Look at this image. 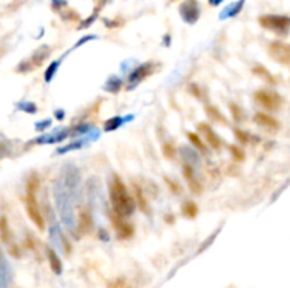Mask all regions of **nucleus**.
Instances as JSON below:
<instances>
[{"instance_id":"28","label":"nucleus","mask_w":290,"mask_h":288,"mask_svg":"<svg viewBox=\"0 0 290 288\" xmlns=\"http://www.w3.org/2000/svg\"><path fill=\"white\" fill-rule=\"evenodd\" d=\"M84 140H79V141H75V143H71L70 146H66V147H63V149L58 150V153H66V151H71V150L75 149H81L82 146H84Z\"/></svg>"},{"instance_id":"26","label":"nucleus","mask_w":290,"mask_h":288,"mask_svg":"<svg viewBox=\"0 0 290 288\" xmlns=\"http://www.w3.org/2000/svg\"><path fill=\"white\" fill-rule=\"evenodd\" d=\"M163 154H164L166 158L173 160V158L176 157V149H174V146L171 143H164L163 144Z\"/></svg>"},{"instance_id":"14","label":"nucleus","mask_w":290,"mask_h":288,"mask_svg":"<svg viewBox=\"0 0 290 288\" xmlns=\"http://www.w3.org/2000/svg\"><path fill=\"white\" fill-rule=\"evenodd\" d=\"M243 3H245V0L234 1L232 4H229V6H228L222 13H221L219 19L224 20V19H228V17H235V16H236V14H239V11L242 10Z\"/></svg>"},{"instance_id":"4","label":"nucleus","mask_w":290,"mask_h":288,"mask_svg":"<svg viewBox=\"0 0 290 288\" xmlns=\"http://www.w3.org/2000/svg\"><path fill=\"white\" fill-rule=\"evenodd\" d=\"M269 56L278 64L290 68V44L282 41H272L269 44Z\"/></svg>"},{"instance_id":"24","label":"nucleus","mask_w":290,"mask_h":288,"mask_svg":"<svg viewBox=\"0 0 290 288\" xmlns=\"http://www.w3.org/2000/svg\"><path fill=\"white\" fill-rule=\"evenodd\" d=\"M58 66H60V61H54V62H51V64H50V66L46 69V74H44V79H46V82H51V79L56 76V72H57V69H58Z\"/></svg>"},{"instance_id":"1","label":"nucleus","mask_w":290,"mask_h":288,"mask_svg":"<svg viewBox=\"0 0 290 288\" xmlns=\"http://www.w3.org/2000/svg\"><path fill=\"white\" fill-rule=\"evenodd\" d=\"M109 196L112 202L113 212L121 215L123 218H128L135 212L136 201L132 198L126 189V185L122 182V179L118 175H113L109 182Z\"/></svg>"},{"instance_id":"30","label":"nucleus","mask_w":290,"mask_h":288,"mask_svg":"<svg viewBox=\"0 0 290 288\" xmlns=\"http://www.w3.org/2000/svg\"><path fill=\"white\" fill-rule=\"evenodd\" d=\"M229 109H231V112H232V116H234L235 120L239 121L241 119H242V112H241V109H239V106H236L235 103H231V105H229Z\"/></svg>"},{"instance_id":"11","label":"nucleus","mask_w":290,"mask_h":288,"mask_svg":"<svg viewBox=\"0 0 290 288\" xmlns=\"http://www.w3.org/2000/svg\"><path fill=\"white\" fill-rule=\"evenodd\" d=\"M48 56H50V48H48V47H41V48H38L37 51L33 54V57H31L28 61L23 62V64H24V65H28L27 71H30V69H33V68H37V66L41 65V64L47 59Z\"/></svg>"},{"instance_id":"13","label":"nucleus","mask_w":290,"mask_h":288,"mask_svg":"<svg viewBox=\"0 0 290 288\" xmlns=\"http://www.w3.org/2000/svg\"><path fill=\"white\" fill-rule=\"evenodd\" d=\"M198 129L203 131V134H204V137L208 141V144L213 147V149L218 150L221 147V140L219 137L216 134V131L213 130V127L208 124V123H201V124H198Z\"/></svg>"},{"instance_id":"35","label":"nucleus","mask_w":290,"mask_h":288,"mask_svg":"<svg viewBox=\"0 0 290 288\" xmlns=\"http://www.w3.org/2000/svg\"><path fill=\"white\" fill-rule=\"evenodd\" d=\"M208 1H210L211 6H219L224 0H208Z\"/></svg>"},{"instance_id":"16","label":"nucleus","mask_w":290,"mask_h":288,"mask_svg":"<svg viewBox=\"0 0 290 288\" xmlns=\"http://www.w3.org/2000/svg\"><path fill=\"white\" fill-rule=\"evenodd\" d=\"M133 194H135L136 204L139 205V208L143 212H146L147 211V201H146V198L143 195V189L138 184H135V182H133Z\"/></svg>"},{"instance_id":"25","label":"nucleus","mask_w":290,"mask_h":288,"mask_svg":"<svg viewBox=\"0 0 290 288\" xmlns=\"http://www.w3.org/2000/svg\"><path fill=\"white\" fill-rule=\"evenodd\" d=\"M235 137L238 139V141L241 143V144H248L249 141H251V134H248L246 131L239 130V129H235Z\"/></svg>"},{"instance_id":"33","label":"nucleus","mask_w":290,"mask_h":288,"mask_svg":"<svg viewBox=\"0 0 290 288\" xmlns=\"http://www.w3.org/2000/svg\"><path fill=\"white\" fill-rule=\"evenodd\" d=\"M166 181L169 182L170 185L173 186V191H174V192H178V191L181 189V188H180V186H178L177 184H176V182H173V181H170V179H167V178H166Z\"/></svg>"},{"instance_id":"8","label":"nucleus","mask_w":290,"mask_h":288,"mask_svg":"<svg viewBox=\"0 0 290 288\" xmlns=\"http://www.w3.org/2000/svg\"><path fill=\"white\" fill-rule=\"evenodd\" d=\"M154 69V65L151 62H147V64H142L138 68H135L133 71L129 75V89H132L133 86L139 85L145 79L147 78Z\"/></svg>"},{"instance_id":"17","label":"nucleus","mask_w":290,"mask_h":288,"mask_svg":"<svg viewBox=\"0 0 290 288\" xmlns=\"http://www.w3.org/2000/svg\"><path fill=\"white\" fill-rule=\"evenodd\" d=\"M0 239H1V242L4 243H9L10 239H11V232H10L9 222H7L6 216L0 218Z\"/></svg>"},{"instance_id":"2","label":"nucleus","mask_w":290,"mask_h":288,"mask_svg":"<svg viewBox=\"0 0 290 288\" xmlns=\"http://www.w3.org/2000/svg\"><path fill=\"white\" fill-rule=\"evenodd\" d=\"M259 24L265 30L276 33L279 36H286L290 30V17L282 14H263L259 19Z\"/></svg>"},{"instance_id":"15","label":"nucleus","mask_w":290,"mask_h":288,"mask_svg":"<svg viewBox=\"0 0 290 288\" xmlns=\"http://www.w3.org/2000/svg\"><path fill=\"white\" fill-rule=\"evenodd\" d=\"M47 256L51 270H53L56 274H61V271H63V264H61V260H60V257H58V254L56 253V250H53L51 247H48Z\"/></svg>"},{"instance_id":"20","label":"nucleus","mask_w":290,"mask_h":288,"mask_svg":"<svg viewBox=\"0 0 290 288\" xmlns=\"http://www.w3.org/2000/svg\"><path fill=\"white\" fill-rule=\"evenodd\" d=\"M183 214L186 215L187 218H196L197 214H198V208H197V205L193 202V201H186L184 204H183Z\"/></svg>"},{"instance_id":"18","label":"nucleus","mask_w":290,"mask_h":288,"mask_svg":"<svg viewBox=\"0 0 290 288\" xmlns=\"http://www.w3.org/2000/svg\"><path fill=\"white\" fill-rule=\"evenodd\" d=\"M206 113L208 115V117H210L211 120L218 121V123H221V124H226V119L224 117V115L218 111V108H216V106H207Z\"/></svg>"},{"instance_id":"34","label":"nucleus","mask_w":290,"mask_h":288,"mask_svg":"<svg viewBox=\"0 0 290 288\" xmlns=\"http://www.w3.org/2000/svg\"><path fill=\"white\" fill-rule=\"evenodd\" d=\"M92 38H95V36H86V37L82 38V40H81V41H79V43H78V44H76V46H75V47L82 46V44H84L85 41H89V40H92Z\"/></svg>"},{"instance_id":"19","label":"nucleus","mask_w":290,"mask_h":288,"mask_svg":"<svg viewBox=\"0 0 290 288\" xmlns=\"http://www.w3.org/2000/svg\"><path fill=\"white\" fill-rule=\"evenodd\" d=\"M253 74L258 75V76H261V78H263L265 81H268V82H271V84H276V79L273 78V75L265 68V66L262 65H256L255 68L252 69Z\"/></svg>"},{"instance_id":"29","label":"nucleus","mask_w":290,"mask_h":288,"mask_svg":"<svg viewBox=\"0 0 290 288\" xmlns=\"http://www.w3.org/2000/svg\"><path fill=\"white\" fill-rule=\"evenodd\" d=\"M229 150H231V153H232V156H234L235 160L242 161L243 158H245V153H243L239 147H236V146H229Z\"/></svg>"},{"instance_id":"31","label":"nucleus","mask_w":290,"mask_h":288,"mask_svg":"<svg viewBox=\"0 0 290 288\" xmlns=\"http://www.w3.org/2000/svg\"><path fill=\"white\" fill-rule=\"evenodd\" d=\"M19 108L21 109V111L27 112V113H36V109H37V108H36V105H34V103H31V102L20 103Z\"/></svg>"},{"instance_id":"27","label":"nucleus","mask_w":290,"mask_h":288,"mask_svg":"<svg viewBox=\"0 0 290 288\" xmlns=\"http://www.w3.org/2000/svg\"><path fill=\"white\" fill-rule=\"evenodd\" d=\"M61 17L68 21H76L79 20V14H76L72 9H64V11H61Z\"/></svg>"},{"instance_id":"22","label":"nucleus","mask_w":290,"mask_h":288,"mask_svg":"<svg viewBox=\"0 0 290 288\" xmlns=\"http://www.w3.org/2000/svg\"><path fill=\"white\" fill-rule=\"evenodd\" d=\"M122 88V81L118 78V76H112L108 82H106V85H105V89L108 91V92H119Z\"/></svg>"},{"instance_id":"21","label":"nucleus","mask_w":290,"mask_h":288,"mask_svg":"<svg viewBox=\"0 0 290 288\" xmlns=\"http://www.w3.org/2000/svg\"><path fill=\"white\" fill-rule=\"evenodd\" d=\"M123 121H125V119H123V117H119V116H116V117H112V119H109V120L105 121L103 130H105V131L116 130L118 127H121L122 124H123Z\"/></svg>"},{"instance_id":"5","label":"nucleus","mask_w":290,"mask_h":288,"mask_svg":"<svg viewBox=\"0 0 290 288\" xmlns=\"http://www.w3.org/2000/svg\"><path fill=\"white\" fill-rule=\"evenodd\" d=\"M178 13H180L181 19L184 20L186 23L194 24V23H197V20L200 19L201 9H200V4H198L197 0H184L180 4Z\"/></svg>"},{"instance_id":"6","label":"nucleus","mask_w":290,"mask_h":288,"mask_svg":"<svg viewBox=\"0 0 290 288\" xmlns=\"http://www.w3.org/2000/svg\"><path fill=\"white\" fill-rule=\"evenodd\" d=\"M27 214L33 223L37 226L40 230H44V218L40 212L37 199H36V191H27Z\"/></svg>"},{"instance_id":"23","label":"nucleus","mask_w":290,"mask_h":288,"mask_svg":"<svg viewBox=\"0 0 290 288\" xmlns=\"http://www.w3.org/2000/svg\"><path fill=\"white\" fill-rule=\"evenodd\" d=\"M187 136L188 139H190V141H191V144H194L197 149L203 150L204 153H207V146L204 144V141L200 139V136H198L197 133H188Z\"/></svg>"},{"instance_id":"9","label":"nucleus","mask_w":290,"mask_h":288,"mask_svg":"<svg viewBox=\"0 0 290 288\" xmlns=\"http://www.w3.org/2000/svg\"><path fill=\"white\" fill-rule=\"evenodd\" d=\"M92 226H94V222H92V216L89 214L88 209H81L78 212V223H76V229L81 234H86L92 230Z\"/></svg>"},{"instance_id":"3","label":"nucleus","mask_w":290,"mask_h":288,"mask_svg":"<svg viewBox=\"0 0 290 288\" xmlns=\"http://www.w3.org/2000/svg\"><path fill=\"white\" fill-rule=\"evenodd\" d=\"M255 102L258 105H261L263 109L271 112H276L281 109L282 103V96L279 93L273 92V91H268V89H261V91H256L255 95Z\"/></svg>"},{"instance_id":"10","label":"nucleus","mask_w":290,"mask_h":288,"mask_svg":"<svg viewBox=\"0 0 290 288\" xmlns=\"http://www.w3.org/2000/svg\"><path fill=\"white\" fill-rule=\"evenodd\" d=\"M255 121L259 124V126H262L265 129H268V130H278L279 127H281V123L276 120L273 116L271 115H268V113H265V112H258L256 115H255Z\"/></svg>"},{"instance_id":"32","label":"nucleus","mask_w":290,"mask_h":288,"mask_svg":"<svg viewBox=\"0 0 290 288\" xmlns=\"http://www.w3.org/2000/svg\"><path fill=\"white\" fill-rule=\"evenodd\" d=\"M109 288H132L125 280H116L115 283H112Z\"/></svg>"},{"instance_id":"12","label":"nucleus","mask_w":290,"mask_h":288,"mask_svg":"<svg viewBox=\"0 0 290 288\" xmlns=\"http://www.w3.org/2000/svg\"><path fill=\"white\" fill-rule=\"evenodd\" d=\"M183 175L186 178V181L188 182V186H190V189L194 192V194H201V184H200V181H198V178L196 177V174H194V170H193V166H190V164H184L183 166Z\"/></svg>"},{"instance_id":"7","label":"nucleus","mask_w":290,"mask_h":288,"mask_svg":"<svg viewBox=\"0 0 290 288\" xmlns=\"http://www.w3.org/2000/svg\"><path fill=\"white\" fill-rule=\"evenodd\" d=\"M111 221H112L113 228L118 233V237L119 239H131L132 236L135 234V228L131 222L125 221V218L121 216V215L115 214L113 212L111 215Z\"/></svg>"}]
</instances>
